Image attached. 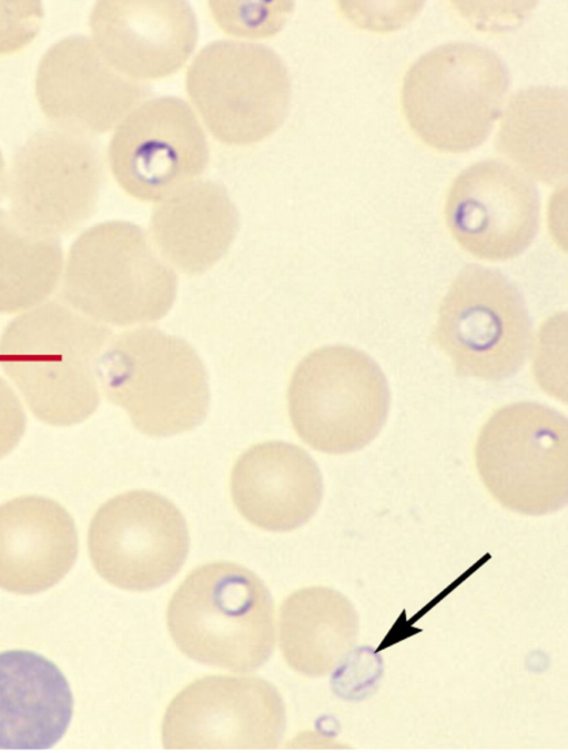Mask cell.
<instances>
[{
    "mask_svg": "<svg viewBox=\"0 0 568 753\" xmlns=\"http://www.w3.org/2000/svg\"><path fill=\"white\" fill-rule=\"evenodd\" d=\"M42 19L39 1H0V55L27 47L38 34Z\"/></svg>",
    "mask_w": 568,
    "mask_h": 753,
    "instance_id": "25",
    "label": "cell"
},
{
    "mask_svg": "<svg viewBox=\"0 0 568 753\" xmlns=\"http://www.w3.org/2000/svg\"><path fill=\"white\" fill-rule=\"evenodd\" d=\"M240 226L225 187L195 180L158 202L150 218V237L165 262L186 275H199L219 262Z\"/></svg>",
    "mask_w": 568,
    "mask_h": 753,
    "instance_id": "20",
    "label": "cell"
},
{
    "mask_svg": "<svg viewBox=\"0 0 568 753\" xmlns=\"http://www.w3.org/2000/svg\"><path fill=\"white\" fill-rule=\"evenodd\" d=\"M60 299L105 326L152 323L171 309L178 277L144 231L106 221L83 231L63 263Z\"/></svg>",
    "mask_w": 568,
    "mask_h": 753,
    "instance_id": "3",
    "label": "cell"
},
{
    "mask_svg": "<svg viewBox=\"0 0 568 753\" xmlns=\"http://www.w3.org/2000/svg\"><path fill=\"white\" fill-rule=\"evenodd\" d=\"M187 95L210 133L229 145H248L276 132L288 115L292 84L271 48L216 40L195 55L185 77Z\"/></svg>",
    "mask_w": 568,
    "mask_h": 753,
    "instance_id": "8",
    "label": "cell"
},
{
    "mask_svg": "<svg viewBox=\"0 0 568 753\" xmlns=\"http://www.w3.org/2000/svg\"><path fill=\"white\" fill-rule=\"evenodd\" d=\"M390 405L387 379L366 353L345 345L316 348L296 366L287 409L297 436L321 452L343 455L373 441Z\"/></svg>",
    "mask_w": 568,
    "mask_h": 753,
    "instance_id": "6",
    "label": "cell"
},
{
    "mask_svg": "<svg viewBox=\"0 0 568 753\" xmlns=\"http://www.w3.org/2000/svg\"><path fill=\"white\" fill-rule=\"evenodd\" d=\"M277 689L257 676L209 675L180 691L162 722L168 750L276 749L285 731Z\"/></svg>",
    "mask_w": 568,
    "mask_h": 753,
    "instance_id": "13",
    "label": "cell"
},
{
    "mask_svg": "<svg viewBox=\"0 0 568 753\" xmlns=\"http://www.w3.org/2000/svg\"><path fill=\"white\" fill-rule=\"evenodd\" d=\"M93 42L106 62L143 83L179 71L197 41L195 14L181 0H103L89 17Z\"/></svg>",
    "mask_w": 568,
    "mask_h": 753,
    "instance_id": "16",
    "label": "cell"
},
{
    "mask_svg": "<svg viewBox=\"0 0 568 753\" xmlns=\"http://www.w3.org/2000/svg\"><path fill=\"white\" fill-rule=\"evenodd\" d=\"M100 389L150 437L195 429L205 419L210 389L205 367L184 339L153 327L112 336L98 366Z\"/></svg>",
    "mask_w": 568,
    "mask_h": 753,
    "instance_id": "5",
    "label": "cell"
},
{
    "mask_svg": "<svg viewBox=\"0 0 568 753\" xmlns=\"http://www.w3.org/2000/svg\"><path fill=\"white\" fill-rule=\"evenodd\" d=\"M102 57L92 39L64 38L43 54L36 75V95L55 128L82 135L102 134L148 96Z\"/></svg>",
    "mask_w": 568,
    "mask_h": 753,
    "instance_id": "15",
    "label": "cell"
},
{
    "mask_svg": "<svg viewBox=\"0 0 568 753\" xmlns=\"http://www.w3.org/2000/svg\"><path fill=\"white\" fill-rule=\"evenodd\" d=\"M73 712L60 669L27 650L0 652V749L47 750L67 732Z\"/></svg>",
    "mask_w": 568,
    "mask_h": 753,
    "instance_id": "19",
    "label": "cell"
},
{
    "mask_svg": "<svg viewBox=\"0 0 568 753\" xmlns=\"http://www.w3.org/2000/svg\"><path fill=\"white\" fill-rule=\"evenodd\" d=\"M190 539L181 511L163 496L131 490L94 513L88 547L95 571L123 590L150 591L182 568Z\"/></svg>",
    "mask_w": 568,
    "mask_h": 753,
    "instance_id": "11",
    "label": "cell"
},
{
    "mask_svg": "<svg viewBox=\"0 0 568 753\" xmlns=\"http://www.w3.org/2000/svg\"><path fill=\"white\" fill-rule=\"evenodd\" d=\"M111 338L109 326L50 298L3 328L0 366L36 418L69 427L100 404L98 366Z\"/></svg>",
    "mask_w": 568,
    "mask_h": 753,
    "instance_id": "1",
    "label": "cell"
},
{
    "mask_svg": "<svg viewBox=\"0 0 568 753\" xmlns=\"http://www.w3.org/2000/svg\"><path fill=\"white\" fill-rule=\"evenodd\" d=\"M169 633L187 658L233 672L260 668L275 643L274 604L263 581L229 561L202 564L173 593Z\"/></svg>",
    "mask_w": 568,
    "mask_h": 753,
    "instance_id": "2",
    "label": "cell"
},
{
    "mask_svg": "<svg viewBox=\"0 0 568 753\" xmlns=\"http://www.w3.org/2000/svg\"><path fill=\"white\" fill-rule=\"evenodd\" d=\"M474 457L489 493L505 508L542 516L568 499V424L558 410L532 401L496 409L481 426Z\"/></svg>",
    "mask_w": 568,
    "mask_h": 753,
    "instance_id": "7",
    "label": "cell"
},
{
    "mask_svg": "<svg viewBox=\"0 0 568 753\" xmlns=\"http://www.w3.org/2000/svg\"><path fill=\"white\" fill-rule=\"evenodd\" d=\"M280 645L291 669L312 678L334 671L353 650L358 615L335 589L306 587L283 601L278 620Z\"/></svg>",
    "mask_w": 568,
    "mask_h": 753,
    "instance_id": "21",
    "label": "cell"
},
{
    "mask_svg": "<svg viewBox=\"0 0 568 753\" xmlns=\"http://www.w3.org/2000/svg\"><path fill=\"white\" fill-rule=\"evenodd\" d=\"M510 83L503 59L469 42L436 47L420 55L403 79V114L429 147L462 153L479 146L500 114Z\"/></svg>",
    "mask_w": 568,
    "mask_h": 753,
    "instance_id": "4",
    "label": "cell"
},
{
    "mask_svg": "<svg viewBox=\"0 0 568 753\" xmlns=\"http://www.w3.org/2000/svg\"><path fill=\"white\" fill-rule=\"evenodd\" d=\"M59 240L23 228L0 208V314H21L50 299L60 287Z\"/></svg>",
    "mask_w": 568,
    "mask_h": 753,
    "instance_id": "23",
    "label": "cell"
},
{
    "mask_svg": "<svg viewBox=\"0 0 568 753\" xmlns=\"http://www.w3.org/2000/svg\"><path fill=\"white\" fill-rule=\"evenodd\" d=\"M78 533L55 500L21 496L0 505V588L19 594L44 591L73 567Z\"/></svg>",
    "mask_w": 568,
    "mask_h": 753,
    "instance_id": "18",
    "label": "cell"
},
{
    "mask_svg": "<svg viewBox=\"0 0 568 753\" xmlns=\"http://www.w3.org/2000/svg\"><path fill=\"white\" fill-rule=\"evenodd\" d=\"M446 225L471 256L501 262L520 255L539 227L536 185L514 165L485 160L463 170L445 200Z\"/></svg>",
    "mask_w": 568,
    "mask_h": 753,
    "instance_id": "14",
    "label": "cell"
},
{
    "mask_svg": "<svg viewBox=\"0 0 568 753\" xmlns=\"http://www.w3.org/2000/svg\"><path fill=\"white\" fill-rule=\"evenodd\" d=\"M240 515L268 531H290L306 523L323 497L320 468L303 448L266 441L245 450L230 478Z\"/></svg>",
    "mask_w": 568,
    "mask_h": 753,
    "instance_id": "17",
    "label": "cell"
},
{
    "mask_svg": "<svg viewBox=\"0 0 568 753\" xmlns=\"http://www.w3.org/2000/svg\"><path fill=\"white\" fill-rule=\"evenodd\" d=\"M215 22L225 32L244 38H266L277 33L293 12L288 1H210Z\"/></svg>",
    "mask_w": 568,
    "mask_h": 753,
    "instance_id": "24",
    "label": "cell"
},
{
    "mask_svg": "<svg viewBox=\"0 0 568 753\" xmlns=\"http://www.w3.org/2000/svg\"><path fill=\"white\" fill-rule=\"evenodd\" d=\"M497 151L529 179L559 185L567 179V91L546 85L514 93L504 111Z\"/></svg>",
    "mask_w": 568,
    "mask_h": 753,
    "instance_id": "22",
    "label": "cell"
},
{
    "mask_svg": "<svg viewBox=\"0 0 568 753\" xmlns=\"http://www.w3.org/2000/svg\"><path fill=\"white\" fill-rule=\"evenodd\" d=\"M7 173L4 161L0 151V197L6 194Z\"/></svg>",
    "mask_w": 568,
    "mask_h": 753,
    "instance_id": "27",
    "label": "cell"
},
{
    "mask_svg": "<svg viewBox=\"0 0 568 753\" xmlns=\"http://www.w3.org/2000/svg\"><path fill=\"white\" fill-rule=\"evenodd\" d=\"M26 427L27 417L20 398L0 377V459L18 446Z\"/></svg>",
    "mask_w": 568,
    "mask_h": 753,
    "instance_id": "26",
    "label": "cell"
},
{
    "mask_svg": "<svg viewBox=\"0 0 568 753\" xmlns=\"http://www.w3.org/2000/svg\"><path fill=\"white\" fill-rule=\"evenodd\" d=\"M432 340L458 376L500 381L524 366L532 325L520 292L503 273L469 264L439 304Z\"/></svg>",
    "mask_w": 568,
    "mask_h": 753,
    "instance_id": "9",
    "label": "cell"
},
{
    "mask_svg": "<svg viewBox=\"0 0 568 753\" xmlns=\"http://www.w3.org/2000/svg\"><path fill=\"white\" fill-rule=\"evenodd\" d=\"M206 135L191 106L176 96L143 101L116 125L108 162L119 186L142 202H160L206 169Z\"/></svg>",
    "mask_w": 568,
    "mask_h": 753,
    "instance_id": "12",
    "label": "cell"
},
{
    "mask_svg": "<svg viewBox=\"0 0 568 753\" xmlns=\"http://www.w3.org/2000/svg\"><path fill=\"white\" fill-rule=\"evenodd\" d=\"M102 177L101 154L88 136L42 129L12 159L6 184L10 213L27 231L59 240L92 216Z\"/></svg>",
    "mask_w": 568,
    "mask_h": 753,
    "instance_id": "10",
    "label": "cell"
}]
</instances>
